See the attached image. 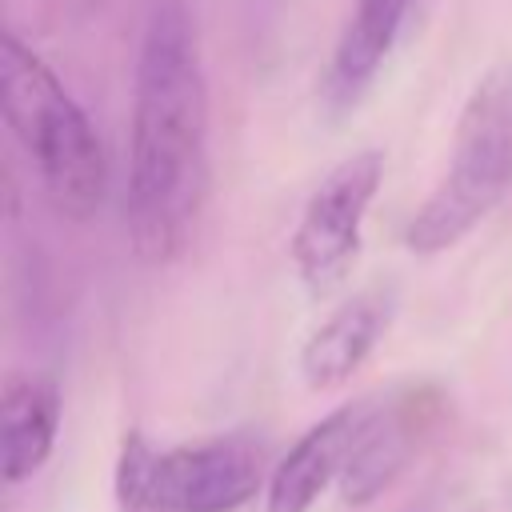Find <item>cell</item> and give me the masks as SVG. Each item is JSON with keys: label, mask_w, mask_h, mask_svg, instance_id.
I'll return each mask as SVG.
<instances>
[{"label": "cell", "mask_w": 512, "mask_h": 512, "mask_svg": "<svg viewBox=\"0 0 512 512\" xmlns=\"http://www.w3.org/2000/svg\"><path fill=\"white\" fill-rule=\"evenodd\" d=\"M208 124L196 16L188 0H152L132 76L124 184L128 244L144 264H172L204 220L212 188Z\"/></svg>", "instance_id": "6da1fadb"}, {"label": "cell", "mask_w": 512, "mask_h": 512, "mask_svg": "<svg viewBox=\"0 0 512 512\" xmlns=\"http://www.w3.org/2000/svg\"><path fill=\"white\" fill-rule=\"evenodd\" d=\"M0 108L36 168L48 204L68 220L96 216L108 184V164L88 112L72 100L60 76L40 60L16 28H4L0 48Z\"/></svg>", "instance_id": "7a4b0ae2"}, {"label": "cell", "mask_w": 512, "mask_h": 512, "mask_svg": "<svg viewBox=\"0 0 512 512\" xmlns=\"http://www.w3.org/2000/svg\"><path fill=\"white\" fill-rule=\"evenodd\" d=\"M512 192V64H492L456 116L448 168L412 212L404 244L436 256L472 236Z\"/></svg>", "instance_id": "3957f363"}, {"label": "cell", "mask_w": 512, "mask_h": 512, "mask_svg": "<svg viewBox=\"0 0 512 512\" xmlns=\"http://www.w3.org/2000/svg\"><path fill=\"white\" fill-rule=\"evenodd\" d=\"M120 512H236L264 488V448L248 436H216L156 452L128 428L116 456Z\"/></svg>", "instance_id": "277c9868"}, {"label": "cell", "mask_w": 512, "mask_h": 512, "mask_svg": "<svg viewBox=\"0 0 512 512\" xmlns=\"http://www.w3.org/2000/svg\"><path fill=\"white\" fill-rule=\"evenodd\" d=\"M380 180H384V152L360 148L344 156L312 188L288 244L292 268L312 296H324L348 280L364 244V220L380 192Z\"/></svg>", "instance_id": "5b68a950"}, {"label": "cell", "mask_w": 512, "mask_h": 512, "mask_svg": "<svg viewBox=\"0 0 512 512\" xmlns=\"http://www.w3.org/2000/svg\"><path fill=\"white\" fill-rule=\"evenodd\" d=\"M440 416H444V396L424 384L404 388L388 400H376V412L336 480L340 500L348 508H368L376 496H384L404 476V468L412 464L420 444L432 436Z\"/></svg>", "instance_id": "8992f818"}, {"label": "cell", "mask_w": 512, "mask_h": 512, "mask_svg": "<svg viewBox=\"0 0 512 512\" xmlns=\"http://www.w3.org/2000/svg\"><path fill=\"white\" fill-rule=\"evenodd\" d=\"M372 412H376V400H348L332 408L324 420H316L268 472L264 512H312L320 492L332 480H340Z\"/></svg>", "instance_id": "52a82bcc"}, {"label": "cell", "mask_w": 512, "mask_h": 512, "mask_svg": "<svg viewBox=\"0 0 512 512\" xmlns=\"http://www.w3.org/2000/svg\"><path fill=\"white\" fill-rule=\"evenodd\" d=\"M412 8L416 0H356L352 4L336 36L328 72H324V100L332 112H348L376 84V76L384 72L388 56L396 52L412 20Z\"/></svg>", "instance_id": "ba28073f"}, {"label": "cell", "mask_w": 512, "mask_h": 512, "mask_svg": "<svg viewBox=\"0 0 512 512\" xmlns=\"http://www.w3.org/2000/svg\"><path fill=\"white\" fill-rule=\"evenodd\" d=\"M392 320V296L380 288L356 292L344 304H336L300 344V376L312 392H332L348 384Z\"/></svg>", "instance_id": "9c48e42d"}, {"label": "cell", "mask_w": 512, "mask_h": 512, "mask_svg": "<svg viewBox=\"0 0 512 512\" xmlns=\"http://www.w3.org/2000/svg\"><path fill=\"white\" fill-rule=\"evenodd\" d=\"M4 480L20 484L44 468L60 432V388L44 372H8L0 392Z\"/></svg>", "instance_id": "30bf717a"}]
</instances>
